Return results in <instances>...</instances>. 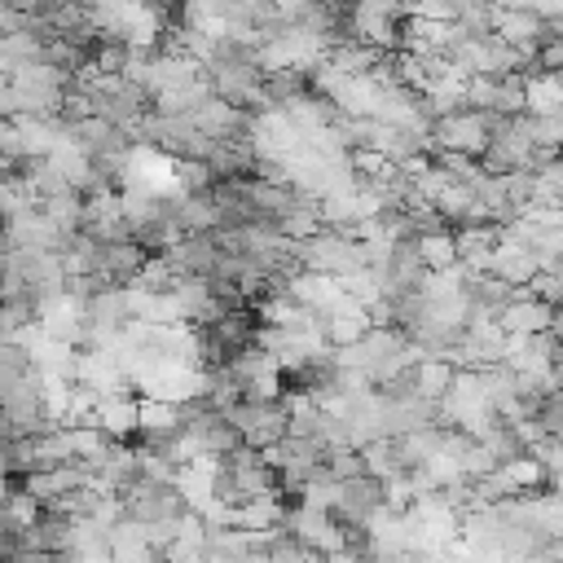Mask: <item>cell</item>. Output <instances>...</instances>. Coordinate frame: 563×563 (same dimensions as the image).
Segmentation results:
<instances>
[{
  "instance_id": "1",
  "label": "cell",
  "mask_w": 563,
  "mask_h": 563,
  "mask_svg": "<svg viewBox=\"0 0 563 563\" xmlns=\"http://www.w3.org/2000/svg\"><path fill=\"white\" fill-rule=\"evenodd\" d=\"M71 80H76V76H71ZM76 84L89 93L93 115L106 119V124H115V128H124V133L150 111V97H146L133 80H124V76H84V80H76Z\"/></svg>"
},
{
  "instance_id": "2",
  "label": "cell",
  "mask_w": 563,
  "mask_h": 563,
  "mask_svg": "<svg viewBox=\"0 0 563 563\" xmlns=\"http://www.w3.org/2000/svg\"><path fill=\"white\" fill-rule=\"evenodd\" d=\"M225 414L238 427L242 445L246 449H260V453L291 432L287 427V405H282V401H233Z\"/></svg>"
},
{
  "instance_id": "3",
  "label": "cell",
  "mask_w": 563,
  "mask_h": 563,
  "mask_svg": "<svg viewBox=\"0 0 563 563\" xmlns=\"http://www.w3.org/2000/svg\"><path fill=\"white\" fill-rule=\"evenodd\" d=\"M427 141L436 150H458V154L480 159V150L489 146V115L484 111H453V115L432 124Z\"/></svg>"
},
{
  "instance_id": "4",
  "label": "cell",
  "mask_w": 563,
  "mask_h": 563,
  "mask_svg": "<svg viewBox=\"0 0 563 563\" xmlns=\"http://www.w3.org/2000/svg\"><path fill=\"white\" fill-rule=\"evenodd\" d=\"M383 506V480H375V475H353V480H340V493H335V506H331V515L340 519V524H366L375 510Z\"/></svg>"
},
{
  "instance_id": "5",
  "label": "cell",
  "mask_w": 563,
  "mask_h": 563,
  "mask_svg": "<svg viewBox=\"0 0 563 563\" xmlns=\"http://www.w3.org/2000/svg\"><path fill=\"white\" fill-rule=\"evenodd\" d=\"M559 309H550V305H541V300H532L528 296V287L510 300V305H502L497 313H493V322L502 326V335H537V331H554L559 326V318H554Z\"/></svg>"
},
{
  "instance_id": "6",
  "label": "cell",
  "mask_w": 563,
  "mask_h": 563,
  "mask_svg": "<svg viewBox=\"0 0 563 563\" xmlns=\"http://www.w3.org/2000/svg\"><path fill=\"white\" fill-rule=\"evenodd\" d=\"M146 246L133 238H115V242H97V277L115 282V287H128V282L141 273L146 264Z\"/></svg>"
},
{
  "instance_id": "7",
  "label": "cell",
  "mask_w": 563,
  "mask_h": 563,
  "mask_svg": "<svg viewBox=\"0 0 563 563\" xmlns=\"http://www.w3.org/2000/svg\"><path fill=\"white\" fill-rule=\"evenodd\" d=\"M541 23H545V19H537L532 10H515V14H502V19H497L493 36H497L502 45H510L515 54L532 58V49L541 45Z\"/></svg>"
},
{
  "instance_id": "8",
  "label": "cell",
  "mask_w": 563,
  "mask_h": 563,
  "mask_svg": "<svg viewBox=\"0 0 563 563\" xmlns=\"http://www.w3.org/2000/svg\"><path fill=\"white\" fill-rule=\"evenodd\" d=\"M524 84V115H563V80L554 71L519 76Z\"/></svg>"
},
{
  "instance_id": "9",
  "label": "cell",
  "mask_w": 563,
  "mask_h": 563,
  "mask_svg": "<svg viewBox=\"0 0 563 563\" xmlns=\"http://www.w3.org/2000/svg\"><path fill=\"white\" fill-rule=\"evenodd\" d=\"M93 427H102L111 440L137 436V397H102L93 410Z\"/></svg>"
},
{
  "instance_id": "10",
  "label": "cell",
  "mask_w": 563,
  "mask_h": 563,
  "mask_svg": "<svg viewBox=\"0 0 563 563\" xmlns=\"http://www.w3.org/2000/svg\"><path fill=\"white\" fill-rule=\"evenodd\" d=\"M484 273H493V277L510 282V287H528L532 273H537V260H532L528 251H519V246L493 242V255H489V268H484Z\"/></svg>"
},
{
  "instance_id": "11",
  "label": "cell",
  "mask_w": 563,
  "mask_h": 563,
  "mask_svg": "<svg viewBox=\"0 0 563 563\" xmlns=\"http://www.w3.org/2000/svg\"><path fill=\"white\" fill-rule=\"evenodd\" d=\"M414 246H418V260H423V268H427V273H445V268H453V264H458V246H453V233H449V229L418 233V238H414Z\"/></svg>"
},
{
  "instance_id": "12",
  "label": "cell",
  "mask_w": 563,
  "mask_h": 563,
  "mask_svg": "<svg viewBox=\"0 0 563 563\" xmlns=\"http://www.w3.org/2000/svg\"><path fill=\"white\" fill-rule=\"evenodd\" d=\"M172 176H176V194H203V189L216 181L211 168H207L203 159H176Z\"/></svg>"
},
{
  "instance_id": "13",
  "label": "cell",
  "mask_w": 563,
  "mask_h": 563,
  "mask_svg": "<svg viewBox=\"0 0 563 563\" xmlns=\"http://www.w3.org/2000/svg\"><path fill=\"white\" fill-rule=\"evenodd\" d=\"M528 137L537 150H559L563 141V115H528Z\"/></svg>"
},
{
  "instance_id": "14",
  "label": "cell",
  "mask_w": 563,
  "mask_h": 563,
  "mask_svg": "<svg viewBox=\"0 0 563 563\" xmlns=\"http://www.w3.org/2000/svg\"><path fill=\"white\" fill-rule=\"evenodd\" d=\"M559 291H563V277H559V273H550V268H537V273H532V282H528V296H532V300L559 309Z\"/></svg>"
}]
</instances>
